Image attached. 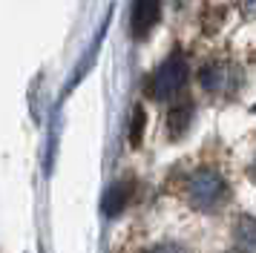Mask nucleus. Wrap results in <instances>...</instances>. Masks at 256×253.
I'll list each match as a JSON object with an SVG mask.
<instances>
[{"instance_id":"1","label":"nucleus","mask_w":256,"mask_h":253,"mask_svg":"<svg viewBox=\"0 0 256 253\" xmlns=\"http://www.w3.org/2000/svg\"><path fill=\"white\" fill-rule=\"evenodd\" d=\"M187 196H190L193 207H198V210H213V207H219L224 202L228 187H224V178L222 176H216V172H210V170H202L190 178Z\"/></svg>"},{"instance_id":"2","label":"nucleus","mask_w":256,"mask_h":253,"mask_svg":"<svg viewBox=\"0 0 256 253\" xmlns=\"http://www.w3.org/2000/svg\"><path fill=\"white\" fill-rule=\"evenodd\" d=\"M187 75H190V69H187L184 58L173 55L170 60H164L162 66H158V72L152 75V95H156V98L176 95V92L187 84Z\"/></svg>"},{"instance_id":"3","label":"nucleus","mask_w":256,"mask_h":253,"mask_svg":"<svg viewBox=\"0 0 256 253\" xmlns=\"http://www.w3.org/2000/svg\"><path fill=\"white\" fill-rule=\"evenodd\" d=\"M158 14H162V0H136L132 3V34L147 38L150 29L158 23Z\"/></svg>"},{"instance_id":"4","label":"nucleus","mask_w":256,"mask_h":253,"mask_svg":"<svg viewBox=\"0 0 256 253\" xmlns=\"http://www.w3.org/2000/svg\"><path fill=\"white\" fill-rule=\"evenodd\" d=\"M127 204V187L124 184H116V187H110V193L104 198V213L106 216H118L121 210Z\"/></svg>"},{"instance_id":"5","label":"nucleus","mask_w":256,"mask_h":253,"mask_svg":"<svg viewBox=\"0 0 256 253\" xmlns=\"http://www.w3.org/2000/svg\"><path fill=\"white\" fill-rule=\"evenodd\" d=\"M190 115H193V106H190V104H182V106H176L173 112H170V130H173V136H178L187 126Z\"/></svg>"},{"instance_id":"6","label":"nucleus","mask_w":256,"mask_h":253,"mask_svg":"<svg viewBox=\"0 0 256 253\" xmlns=\"http://www.w3.org/2000/svg\"><path fill=\"white\" fill-rule=\"evenodd\" d=\"M141 136H144V110H136V115H132V126H130V141L138 144Z\"/></svg>"},{"instance_id":"7","label":"nucleus","mask_w":256,"mask_h":253,"mask_svg":"<svg viewBox=\"0 0 256 253\" xmlns=\"http://www.w3.org/2000/svg\"><path fill=\"white\" fill-rule=\"evenodd\" d=\"M150 253H184L182 248H173V244H162V248H152Z\"/></svg>"}]
</instances>
